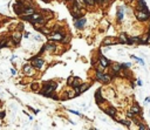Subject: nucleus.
<instances>
[{
	"instance_id": "1",
	"label": "nucleus",
	"mask_w": 150,
	"mask_h": 130,
	"mask_svg": "<svg viewBox=\"0 0 150 130\" xmlns=\"http://www.w3.org/2000/svg\"><path fill=\"white\" fill-rule=\"evenodd\" d=\"M55 89H56V83L53 82V81H47V82H45L42 85V90L40 93L42 95H45V96H51V94L54 93Z\"/></svg>"
},
{
	"instance_id": "2",
	"label": "nucleus",
	"mask_w": 150,
	"mask_h": 130,
	"mask_svg": "<svg viewBox=\"0 0 150 130\" xmlns=\"http://www.w3.org/2000/svg\"><path fill=\"white\" fill-rule=\"evenodd\" d=\"M63 36H65V33L63 32H53L52 34H48L47 35V38H48V40L51 41V42H55V41H59V42H61L62 41V39H63Z\"/></svg>"
},
{
	"instance_id": "3",
	"label": "nucleus",
	"mask_w": 150,
	"mask_h": 130,
	"mask_svg": "<svg viewBox=\"0 0 150 130\" xmlns=\"http://www.w3.org/2000/svg\"><path fill=\"white\" fill-rule=\"evenodd\" d=\"M135 17L138 21H147L150 19V11H142L138 9L137 12H135Z\"/></svg>"
},
{
	"instance_id": "4",
	"label": "nucleus",
	"mask_w": 150,
	"mask_h": 130,
	"mask_svg": "<svg viewBox=\"0 0 150 130\" xmlns=\"http://www.w3.org/2000/svg\"><path fill=\"white\" fill-rule=\"evenodd\" d=\"M96 80L100 81V82H102V83H109L111 80V76L110 75H106L102 72L96 70Z\"/></svg>"
},
{
	"instance_id": "5",
	"label": "nucleus",
	"mask_w": 150,
	"mask_h": 130,
	"mask_svg": "<svg viewBox=\"0 0 150 130\" xmlns=\"http://www.w3.org/2000/svg\"><path fill=\"white\" fill-rule=\"evenodd\" d=\"M45 65V60L42 58H39V56H36V58L32 59V66L33 67H35V68H42V66Z\"/></svg>"
},
{
	"instance_id": "6",
	"label": "nucleus",
	"mask_w": 150,
	"mask_h": 130,
	"mask_svg": "<svg viewBox=\"0 0 150 130\" xmlns=\"http://www.w3.org/2000/svg\"><path fill=\"white\" fill-rule=\"evenodd\" d=\"M116 43H120L118 41V38H113V36H109V38H106L102 42L103 46H111V45H116Z\"/></svg>"
},
{
	"instance_id": "7",
	"label": "nucleus",
	"mask_w": 150,
	"mask_h": 130,
	"mask_svg": "<svg viewBox=\"0 0 150 130\" xmlns=\"http://www.w3.org/2000/svg\"><path fill=\"white\" fill-rule=\"evenodd\" d=\"M22 38V34L20 31H14L13 34H12V39L14 41V46H18L20 43V40Z\"/></svg>"
},
{
	"instance_id": "8",
	"label": "nucleus",
	"mask_w": 150,
	"mask_h": 130,
	"mask_svg": "<svg viewBox=\"0 0 150 130\" xmlns=\"http://www.w3.org/2000/svg\"><path fill=\"white\" fill-rule=\"evenodd\" d=\"M102 90L101 89H97V90L95 91V101H96V103L97 104H103L106 102V100L103 98V96H102Z\"/></svg>"
},
{
	"instance_id": "9",
	"label": "nucleus",
	"mask_w": 150,
	"mask_h": 130,
	"mask_svg": "<svg viewBox=\"0 0 150 130\" xmlns=\"http://www.w3.org/2000/svg\"><path fill=\"white\" fill-rule=\"evenodd\" d=\"M13 9L18 15H22V13L25 12V6L20 5V4H18V2H15V4L13 5Z\"/></svg>"
},
{
	"instance_id": "10",
	"label": "nucleus",
	"mask_w": 150,
	"mask_h": 130,
	"mask_svg": "<svg viewBox=\"0 0 150 130\" xmlns=\"http://www.w3.org/2000/svg\"><path fill=\"white\" fill-rule=\"evenodd\" d=\"M22 70L24 73L28 75V76H32L33 74H34V69H33V66L32 65H25L22 67Z\"/></svg>"
},
{
	"instance_id": "11",
	"label": "nucleus",
	"mask_w": 150,
	"mask_h": 130,
	"mask_svg": "<svg viewBox=\"0 0 150 130\" xmlns=\"http://www.w3.org/2000/svg\"><path fill=\"white\" fill-rule=\"evenodd\" d=\"M86 25V19L85 18H79V19L75 20V27L78 29H82Z\"/></svg>"
},
{
	"instance_id": "12",
	"label": "nucleus",
	"mask_w": 150,
	"mask_h": 130,
	"mask_svg": "<svg viewBox=\"0 0 150 130\" xmlns=\"http://www.w3.org/2000/svg\"><path fill=\"white\" fill-rule=\"evenodd\" d=\"M105 113L108 115V116L113 117V118H115V115H116V113H117V110H116V108H114V107H108L107 109H105Z\"/></svg>"
},
{
	"instance_id": "13",
	"label": "nucleus",
	"mask_w": 150,
	"mask_h": 130,
	"mask_svg": "<svg viewBox=\"0 0 150 130\" xmlns=\"http://www.w3.org/2000/svg\"><path fill=\"white\" fill-rule=\"evenodd\" d=\"M130 111H131V113H134V114H135V115H137V116H142V110H141L140 105H138L137 103L134 104V105H131Z\"/></svg>"
},
{
	"instance_id": "14",
	"label": "nucleus",
	"mask_w": 150,
	"mask_h": 130,
	"mask_svg": "<svg viewBox=\"0 0 150 130\" xmlns=\"http://www.w3.org/2000/svg\"><path fill=\"white\" fill-rule=\"evenodd\" d=\"M98 62H100V65H102L103 67H108V66H110V61L108 60V59L103 56V55H100V58H98Z\"/></svg>"
},
{
	"instance_id": "15",
	"label": "nucleus",
	"mask_w": 150,
	"mask_h": 130,
	"mask_svg": "<svg viewBox=\"0 0 150 130\" xmlns=\"http://www.w3.org/2000/svg\"><path fill=\"white\" fill-rule=\"evenodd\" d=\"M35 13V7L33 6H28L25 7V12H24V15H32V14ZM21 17V15H20Z\"/></svg>"
},
{
	"instance_id": "16",
	"label": "nucleus",
	"mask_w": 150,
	"mask_h": 130,
	"mask_svg": "<svg viewBox=\"0 0 150 130\" xmlns=\"http://www.w3.org/2000/svg\"><path fill=\"white\" fill-rule=\"evenodd\" d=\"M81 85H82L81 78H74V80H73V83H72V88H78V87H80Z\"/></svg>"
},
{
	"instance_id": "17",
	"label": "nucleus",
	"mask_w": 150,
	"mask_h": 130,
	"mask_svg": "<svg viewBox=\"0 0 150 130\" xmlns=\"http://www.w3.org/2000/svg\"><path fill=\"white\" fill-rule=\"evenodd\" d=\"M118 41H120V43H127V42H128V36H125V34L122 33V34L118 36Z\"/></svg>"
},
{
	"instance_id": "18",
	"label": "nucleus",
	"mask_w": 150,
	"mask_h": 130,
	"mask_svg": "<svg viewBox=\"0 0 150 130\" xmlns=\"http://www.w3.org/2000/svg\"><path fill=\"white\" fill-rule=\"evenodd\" d=\"M89 87H90V85H89V83H83V85H81L80 87H79V89H80V93H81V94H82V93H85V91L87 90V89H88Z\"/></svg>"
},
{
	"instance_id": "19",
	"label": "nucleus",
	"mask_w": 150,
	"mask_h": 130,
	"mask_svg": "<svg viewBox=\"0 0 150 130\" xmlns=\"http://www.w3.org/2000/svg\"><path fill=\"white\" fill-rule=\"evenodd\" d=\"M45 49L46 51H49V52H54L56 49V46L55 45H52V43H47L45 46Z\"/></svg>"
},
{
	"instance_id": "20",
	"label": "nucleus",
	"mask_w": 150,
	"mask_h": 130,
	"mask_svg": "<svg viewBox=\"0 0 150 130\" xmlns=\"http://www.w3.org/2000/svg\"><path fill=\"white\" fill-rule=\"evenodd\" d=\"M124 7L122 6V7H120L118 8V11H117V20L118 21H122L123 20V12H122V9H123Z\"/></svg>"
},
{
	"instance_id": "21",
	"label": "nucleus",
	"mask_w": 150,
	"mask_h": 130,
	"mask_svg": "<svg viewBox=\"0 0 150 130\" xmlns=\"http://www.w3.org/2000/svg\"><path fill=\"white\" fill-rule=\"evenodd\" d=\"M117 122H120L121 124H124V125H127V127H129L130 125V121L129 120H117V118H115Z\"/></svg>"
},
{
	"instance_id": "22",
	"label": "nucleus",
	"mask_w": 150,
	"mask_h": 130,
	"mask_svg": "<svg viewBox=\"0 0 150 130\" xmlns=\"http://www.w3.org/2000/svg\"><path fill=\"white\" fill-rule=\"evenodd\" d=\"M7 40H8V39H6V38H5V39H1V40H0V49H1L2 47H6Z\"/></svg>"
},
{
	"instance_id": "23",
	"label": "nucleus",
	"mask_w": 150,
	"mask_h": 130,
	"mask_svg": "<svg viewBox=\"0 0 150 130\" xmlns=\"http://www.w3.org/2000/svg\"><path fill=\"white\" fill-rule=\"evenodd\" d=\"M83 1H85L86 5H89V6H94V5L96 4L95 0H83Z\"/></svg>"
},
{
	"instance_id": "24",
	"label": "nucleus",
	"mask_w": 150,
	"mask_h": 130,
	"mask_svg": "<svg viewBox=\"0 0 150 130\" xmlns=\"http://www.w3.org/2000/svg\"><path fill=\"white\" fill-rule=\"evenodd\" d=\"M131 59H136V61L140 63V65H142V66H144V62H143V60L142 59H140V58H136L135 55H131Z\"/></svg>"
},
{
	"instance_id": "25",
	"label": "nucleus",
	"mask_w": 150,
	"mask_h": 130,
	"mask_svg": "<svg viewBox=\"0 0 150 130\" xmlns=\"http://www.w3.org/2000/svg\"><path fill=\"white\" fill-rule=\"evenodd\" d=\"M51 32H52V31H49V29H47V28H44V27L41 28V33H44L45 35H48V34H51Z\"/></svg>"
},
{
	"instance_id": "26",
	"label": "nucleus",
	"mask_w": 150,
	"mask_h": 130,
	"mask_svg": "<svg viewBox=\"0 0 150 130\" xmlns=\"http://www.w3.org/2000/svg\"><path fill=\"white\" fill-rule=\"evenodd\" d=\"M138 128H140L141 130H145V129H148V127H147V125H145L144 123H142V122H140V123H138Z\"/></svg>"
},
{
	"instance_id": "27",
	"label": "nucleus",
	"mask_w": 150,
	"mask_h": 130,
	"mask_svg": "<svg viewBox=\"0 0 150 130\" xmlns=\"http://www.w3.org/2000/svg\"><path fill=\"white\" fill-rule=\"evenodd\" d=\"M136 116V115H135V114H134V113H131V111H128V113H127V116L125 117H128V118H134V117Z\"/></svg>"
},
{
	"instance_id": "28",
	"label": "nucleus",
	"mask_w": 150,
	"mask_h": 130,
	"mask_svg": "<svg viewBox=\"0 0 150 130\" xmlns=\"http://www.w3.org/2000/svg\"><path fill=\"white\" fill-rule=\"evenodd\" d=\"M31 88H32V90L36 91L38 88H39V86H38V83H32V85H31Z\"/></svg>"
},
{
	"instance_id": "29",
	"label": "nucleus",
	"mask_w": 150,
	"mask_h": 130,
	"mask_svg": "<svg viewBox=\"0 0 150 130\" xmlns=\"http://www.w3.org/2000/svg\"><path fill=\"white\" fill-rule=\"evenodd\" d=\"M61 42H63V43H67V42H69V36H68V35H65Z\"/></svg>"
},
{
	"instance_id": "30",
	"label": "nucleus",
	"mask_w": 150,
	"mask_h": 130,
	"mask_svg": "<svg viewBox=\"0 0 150 130\" xmlns=\"http://www.w3.org/2000/svg\"><path fill=\"white\" fill-rule=\"evenodd\" d=\"M130 66H131L130 62H128V63H122V67H123V69H124V68H129Z\"/></svg>"
},
{
	"instance_id": "31",
	"label": "nucleus",
	"mask_w": 150,
	"mask_h": 130,
	"mask_svg": "<svg viewBox=\"0 0 150 130\" xmlns=\"http://www.w3.org/2000/svg\"><path fill=\"white\" fill-rule=\"evenodd\" d=\"M51 97H52L53 100H59V96H58V95H55L54 93H52V94H51Z\"/></svg>"
},
{
	"instance_id": "32",
	"label": "nucleus",
	"mask_w": 150,
	"mask_h": 130,
	"mask_svg": "<svg viewBox=\"0 0 150 130\" xmlns=\"http://www.w3.org/2000/svg\"><path fill=\"white\" fill-rule=\"evenodd\" d=\"M73 80H74V78H68V81H67V82H68V85H71V86H72Z\"/></svg>"
},
{
	"instance_id": "33",
	"label": "nucleus",
	"mask_w": 150,
	"mask_h": 130,
	"mask_svg": "<svg viewBox=\"0 0 150 130\" xmlns=\"http://www.w3.org/2000/svg\"><path fill=\"white\" fill-rule=\"evenodd\" d=\"M71 113H73V114H76V115H80V113H78V111H75V110H69ZM81 116V115H80Z\"/></svg>"
},
{
	"instance_id": "34",
	"label": "nucleus",
	"mask_w": 150,
	"mask_h": 130,
	"mask_svg": "<svg viewBox=\"0 0 150 130\" xmlns=\"http://www.w3.org/2000/svg\"><path fill=\"white\" fill-rule=\"evenodd\" d=\"M21 29H24V25H22V24L19 25V31H21Z\"/></svg>"
},
{
	"instance_id": "35",
	"label": "nucleus",
	"mask_w": 150,
	"mask_h": 130,
	"mask_svg": "<svg viewBox=\"0 0 150 130\" xmlns=\"http://www.w3.org/2000/svg\"><path fill=\"white\" fill-rule=\"evenodd\" d=\"M12 74H13V75H15V74H17V70H15V69H12Z\"/></svg>"
},
{
	"instance_id": "36",
	"label": "nucleus",
	"mask_w": 150,
	"mask_h": 130,
	"mask_svg": "<svg viewBox=\"0 0 150 130\" xmlns=\"http://www.w3.org/2000/svg\"><path fill=\"white\" fill-rule=\"evenodd\" d=\"M137 85H138V86H142V81H137Z\"/></svg>"
},
{
	"instance_id": "37",
	"label": "nucleus",
	"mask_w": 150,
	"mask_h": 130,
	"mask_svg": "<svg viewBox=\"0 0 150 130\" xmlns=\"http://www.w3.org/2000/svg\"><path fill=\"white\" fill-rule=\"evenodd\" d=\"M67 1H75V0H67Z\"/></svg>"
},
{
	"instance_id": "38",
	"label": "nucleus",
	"mask_w": 150,
	"mask_h": 130,
	"mask_svg": "<svg viewBox=\"0 0 150 130\" xmlns=\"http://www.w3.org/2000/svg\"><path fill=\"white\" fill-rule=\"evenodd\" d=\"M149 32H150V27H149Z\"/></svg>"
},
{
	"instance_id": "39",
	"label": "nucleus",
	"mask_w": 150,
	"mask_h": 130,
	"mask_svg": "<svg viewBox=\"0 0 150 130\" xmlns=\"http://www.w3.org/2000/svg\"><path fill=\"white\" fill-rule=\"evenodd\" d=\"M129 1H131V0H129Z\"/></svg>"
}]
</instances>
